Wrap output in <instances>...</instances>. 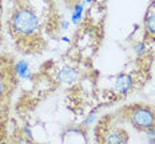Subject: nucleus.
Instances as JSON below:
<instances>
[{
    "label": "nucleus",
    "instance_id": "obj_1",
    "mask_svg": "<svg viewBox=\"0 0 155 144\" xmlns=\"http://www.w3.org/2000/svg\"><path fill=\"white\" fill-rule=\"evenodd\" d=\"M9 24H11L12 34L19 37L34 36L40 27L36 14L32 9L25 7H19L15 9L11 16Z\"/></svg>",
    "mask_w": 155,
    "mask_h": 144
},
{
    "label": "nucleus",
    "instance_id": "obj_2",
    "mask_svg": "<svg viewBox=\"0 0 155 144\" xmlns=\"http://www.w3.org/2000/svg\"><path fill=\"white\" fill-rule=\"evenodd\" d=\"M130 120L139 130L146 131L151 127H155V114L148 107H134L130 114Z\"/></svg>",
    "mask_w": 155,
    "mask_h": 144
},
{
    "label": "nucleus",
    "instance_id": "obj_3",
    "mask_svg": "<svg viewBox=\"0 0 155 144\" xmlns=\"http://www.w3.org/2000/svg\"><path fill=\"white\" fill-rule=\"evenodd\" d=\"M132 87V79L130 75H126V73H122L116 78L115 82V89L120 94H126V92L130 91V88Z\"/></svg>",
    "mask_w": 155,
    "mask_h": 144
},
{
    "label": "nucleus",
    "instance_id": "obj_4",
    "mask_svg": "<svg viewBox=\"0 0 155 144\" xmlns=\"http://www.w3.org/2000/svg\"><path fill=\"white\" fill-rule=\"evenodd\" d=\"M59 79L63 83H72L78 79V71L72 67H64L59 72Z\"/></svg>",
    "mask_w": 155,
    "mask_h": 144
},
{
    "label": "nucleus",
    "instance_id": "obj_5",
    "mask_svg": "<svg viewBox=\"0 0 155 144\" xmlns=\"http://www.w3.org/2000/svg\"><path fill=\"white\" fill-rule=\"evenodd\" d=\"M126 137L122 135L120 131L118 130H112L106 135V144H124L126 143Z\"/></svg>",
    "mask_w": 155,
    "mask_h": 144
},
{
    "label": "nucleus",
    "instance_id": "obj_6",
    "mask_svg": "<svg viewBox=\"0 0 155 144\" xmlns=\"http://www.w3.org/2000/svg\"><path fill=\"white\" fill-rule=\"evenodd\" d=\"M15 69L18 72V75H20L21 78H30V71H28V63L27 62H18L15 64Z\"/></svg>",
    "mask_w": 155,
    "mask_h": 144
},
{
    "label": "nucleus",
    "instance_id": "obj_7",
    "mask_svg": "<svg viewBox=\"0 0 155 144\" xmlns=\"http://www.w3.org/2000/svg\"><path fill=\"white\" fill-rule=\"evenodd\" d=\"M146 31L150 35H155V12H153L151 15L147 16L146 19Z\"/></svg>",
    "mask_w": 155,
    "mask_h": 144
},
{
    "label": "nucleus",
    "instance_id": "obj_8",
    "mask_svg": "<svg viewBox=\"0 0 155 144\" xmlns=\"http://www.w3.org/2000/svg\"><path fill=\"white\" fill-rule=\"evenodd\" d=\"M82 14H83V5L79 4L75 7V11L72 14V23H79L80 19H82Z\"/></svg>",
    "mask_w": 155,
    "mask_h": 144
},
{
    "label": "nucleus",
    "instance_id": "obj_9",
    "mask_svg": "<svg viewBox=\"0 0 155 144\" xmlns=\"http://www.w3.org/2000/svg\"><path fill=\"white\" fill-rule=\"evenodd\" d=\"M4 89H5L4 80H3V78H2V76H0V96H2L3 94H4Z\"/></svg>",
    "mask_w": 155,
    "mask_h": 144
},
{
    "label": "nucleus",
    "instance_id": "obj_10",
    "mask_svg": "<svg viewBox=\"0 0 155 144\" xmlns=\"http://www.w3.org/2000/svg\"><path fill=\"white\" fill-rule=\"evenodd\" d=\"M146 132H147V135L153 139V137H155V127H151V128H148V130H146Z\"/></svg>",
    "mask_w": 155,
    "mask_h": 144
},
{
    "label": "nucleus",
    "instance_id": "obj_11",
    "mask_svg": "<svg viewBox=\"0 0 155 144\" xmlns=\"http://www.w3.org/2000/svg\"><path fill=\"white\" fill-rule=\"evenodd\" d=\"M62 25H63V28H66V27H67V28H68V23H66V21H64V23H63Z\"/></svg>",
    "mask_w": 155,
    "mask_h": 144
},
{
    "label": "nucleus",
    "instance_id": "obj_12",
    "mask_svg": "<svg viewBox=\"0 0 155 144\" xmlns=\"http://www.w3.org/2000/svg\"><path fill=\"white\" fill-rule=\"evenodd\" d=\"M90 2H91V0H87V3H90Z\"/></svg>",
    "mask_w": 155,
    "mask_h": 144
}]
</instances>
